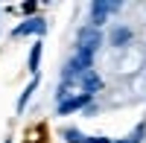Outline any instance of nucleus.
<instances>
[{"label":"nucleus","instance_id":"obj_1","mask_svg":"<svg viewBox=\"0 0 146 143\" xmlns=\"http://www.w3.org/2000/svg\"><path fill=\"white\" fill-rule=\"evenodd\" d=\"M117 9H120V3H111V0H96V3H91V26L100 29L108 21V15L117 12Z\"/></svg>","mask_w":146,"mask_h":143},{"label":"nucleus","instance_id":"obj_2","mask_svg":"<svg viewBox=\"0 0 146 143\" xmlns=\"http://www.w3.org/2000/svg\"><path fill=\"white\" fill-rule=\"evenodd\" d=\"M100 44H102V32L100 29H94V26H82L79 29V44L76 47H82V50H100Z\"/></svg>","mask_w":146,"mask_h":143},{"label":"nucleus","instance_id":"obj_3","mask_svg":"<svg viewBox=\"0 0 146 143\" xmlns=\"http://www.w3.org/2000/svg\"><path fill=\"white\" fill-rule=\"evenodd\" d=\"M47 32V21L41 18H29V21H23L21 26L12 29V38H21V35H44Z\"/></svg>","mask_w":146,"mask_h":143},{"label":"nucleus","instance_id":"obj_4","mask_svg":"<svg viewBox=\"0 0 146 143\" xmlns=\"http://www.w3.org/2000/svg\"><path fill=\"white\" fill-rule=\"evenodd\" d=\"M76 85L82 88V93H88V97H94L96 91H102V79L94 73V70H85V73L79 76V79H73Z\"/></svg>","mask_w":146,"mask_h":143},{"label":"nucleus","instance_id":"obj_5","mask_svg":"<svg viewBox=\"0 0 146 143\" xmlns=\"http://www.w3.org/2000/svg\"><path fill=\"white\" fill-rule=\"evenodd\" d=\"M91 102V97L88 93H76V97H67V99H62L56 105V111L58 114H70V111H79V108H85V105Z\"/></svg>","mask_w":146,"mask_h":143},{"label":"nucleus","instance_id":"obj_6","mask_svg":"<svg viewBox=\"0 0 146 143\" xmlns=\"http://www.w3.org/2000/svg\"><path fill=\"white\" fill-rule=\"evenodd\" d=\"M129 41H131V29H129V26H117V29L111 32V44H114V47H126Z\"/></svg>","mask_w":146,"mask_h":143},{"label":"nucleus","instance_id":"obj_7","mask_svg":"<svg viewBox=\"0 0 146 143\" xmlns=\"http://www.w3.org/2000/svg\"><path fill=\"white\" fill-rule=\"evenodd\" d=\"M35 88H38V76H32V82H29L27 88H23V93H21V99H18V111H23V108H27V102H29V97L35 93Z\"/></svg>","mask_w":146,"mask_h":143},{"label":"nucleus","instance_id":"obj_8","mask_svg":"<svg viewBox=\"0 0 146 143\" xmlns=\"http://www.w3.org/2000/svg\"><path fill=\"white\" fill-rule=\"evenodd\" d=\"M41 50H44V47H41V41H35V44H32V50H29V70H32V73H38V64H41Z\"/></svg>","mask_w":146,"mask_h":143},{"label":"nucleus","instance_id":"obj_9","mask_svg":"<svg viewBox=\"0 0 146 143\" xmlns=\"http://www.w3.org/2000/svg\"><path fill=\"white\" fill-rule=\"evenodd\" d=\"M64 140H67V143H88L91 137L82 134V132H76V128H67V132H64Z\"/></svg>","mask_w":146,"mask_h":143},{"label":"nucleus","instance_id":"obj_10","mask_svg":"<svg viewBox=\"0 0 146 143\" xmlns=\"http://www.w3.org/2000/svg\"><path fill=\"white\" fill-rule=\"evenodd\" d=\"M21 9H23V12H27V15H32V12H35V9H38V3H23Z\"/></svg>","mask_w":146,"mask_h":143},{"label":"nucleus","instance_id":"obj_11","mask_svg":"<svg viewBox=\"0 0 146 143\" xmlns=\"http://www.w3.org/2000/svg\"><path fill=\"white\" fill-rule=\"evenodd\" d=\"M6 143H12V140H6Z\"/></svg>","mask_w":146,"mask_h":143}]
</instances>
